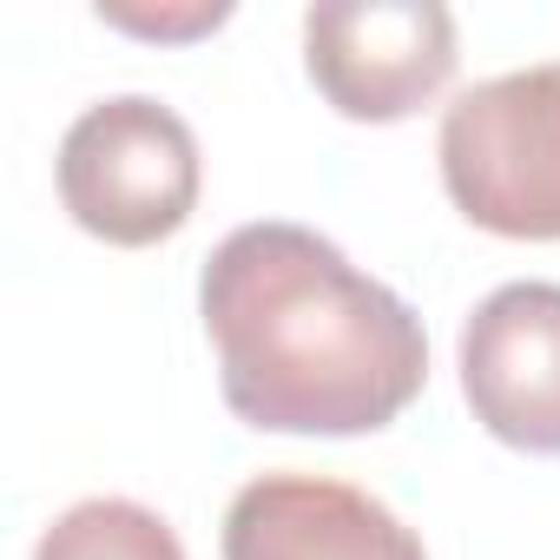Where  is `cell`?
Here are the masks:
<instances>
[{
    "mask_svg": "<svg viewBox=\"0 0 560 560\" xmlns=\"http://www.w3.org/2000/svg\"><path fill=\"white\" fill-rule=\"evenodd\" d=\"M231 416L277 435H370L429 376L422 317L311 224H237L198 277Z\"/></svg>",
    "mask_w": 560,
    "mask_h": 560,
    "instance_id": "obj_1",
    "label": "cell"
},
{
    "mask_svg": "<svg viewBox=\"0 0 560 560\" xmlns=\"http://www.w3.org/2000/svg\"><path fill=\"white\" fill-rule=\"evenodd\" d=\"M442 185L494 237H560V60L494 73L442 113Z\"/></svg>",
    "mask_w": 560,
    "mask_h": 560,
    "instance_id": "obj_2",
    "label": "cell"
},
{
    "mask_svg": "<svg viewBox=\"0 0 560 560\" xmlns=\"http://www.w3.org/2000/svg\"><path fill=\"white\" fill-rule=\"evenodd\" d=\"M60 205L80 231L106 244H159L198 205V139L191 126L145 93H113L86 106L60 139Z\"/></svg>",
    "mask_w": 560,
    "mask_h": 560,
    "instance_id": "obj_3",
    "label": "cell"
},
{
    "mask_svg": "<svg viewBox=\"0 0 560 560\" xmlns=\"http://www.w3.org/2000/svg\"><path fill=\"white\" fill-rule=\"evenodd\" d=\"M304 67L343 119H409L455 73V14L442 0H324L304 14Z\"/></svg>",
    "mask_w": 560,
    "mask_h": 560,
    "instance_id": "obj_4",
    "label": "cell"
},
{
    "mask_svg": "<svg viewBox=\"0 0 560 560\" xmlns=\"http://www.w3.org/2000/svg\"><path fill=\"white\" fill-rule=\"evenodd\" d=\"M462 396L475 422L527 455H560V284H501L462 324Z\"/></svg>",
    "mask_w": 560,
    "mask_h": 560,
    "instance_id": "obj_5",
    "label": "cell"
},
{
    "mask_svg": "<svg viewBox=\"0 0 560 560\" xmlns=\"http://www.w3.org/2000/svg\"><path fill=\"white\" fill-rule=\"evenodd\" d=\"M224 560H429L376 494L330 475H257L224 508Z\"/></svg>",
    "mask_w": 560,
    "mask_h": 560,
    "instance_id": "obj_6",
    "label": "cell"
},
{
    "mask_svg": "<svg viewBox=\"0 0 560 560\" xmlns=\"http://www.w3.org/2000/svg\"><path fill=\"white\" fill-rule=\"evenodd\" d=\"M34 560H185V547L165 527V514L126 494H93V501H73L40 534Z\"/></svg>",
    "mask_w": 560,
    "mask_h": 560,
    "instance_id": "obj_7",
    "label": "cell"
},
{
    "mask_svg": "<svg viewBox=\"0 0 560 560\" xmlns=\"http://www.w3.org/2000/svg\"><path fill=\"white\" fill-rule=\"evenodd\" d=\"M100 21L132 27V34H159V40H191L231 21L224 0H191V8H132V0H100Z\"/></svg>",
    "mask_w": 560,
    "mask_h": 560,
    "instance_id": "obj_8",
    "label": "cell"
}]
</instances>
